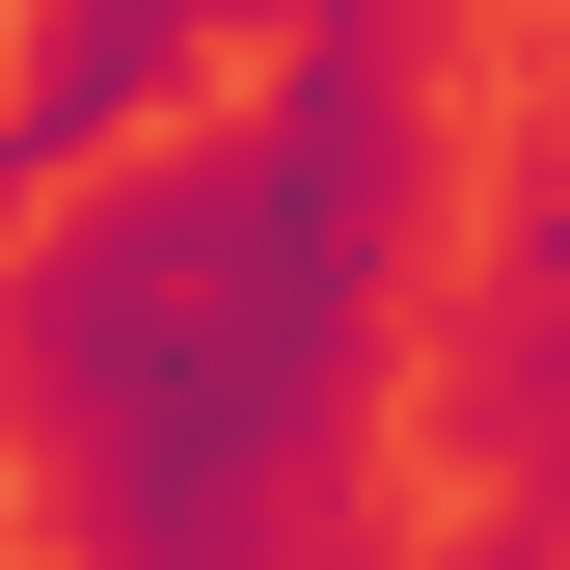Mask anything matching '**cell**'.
<instances>
[{"label":"cell","instance_id":"obj_3","mask_svg":"<svg viewBox=\"0 0 570 570\" xmlns=\"http://www.w3.org/2000/svg\"><path fill=\"white\" fill-rule=\"evenodd\" d=\"M272 0H28V55H0V218H55L82 164H136Z\"/></svg>","mask_w":570,"mask_h":570},{"label":"cell","instance_id":"obj_1","mask_svg":"<svg viewBox=\"0 0 570 570\" xmlns=\"http://www.w3.org/2000/svg\"><path fill=\"white\" fill-rule=\"evenodd\" d=\"M462 218L435 0H272L136 164L0 218V489L55 570H407V299Z\"/></svg>","mask_w":570,"mask_h":570},{"label":"cell","instance_id":"obj_2","mask_svg":"<svg viewBox=\"0 0 570 570\" xmlns=\"http://www.w3.org/2000/svg\"><path fill=\"white\" fill-rule=\"evenodd\" d=\"M407 435L462 489H517V517H570V109L489 164V272L407 299Z\"/></svg>","mask_w":570,"mask_h":570}]
</instances>
